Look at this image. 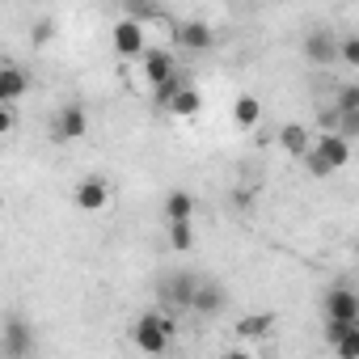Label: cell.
Wrapping results in <instances>:
<instances>
[{
    "label": "cell",
    "mask_w": 359,
    "mask_h": 359,
    "mask_svg": "<svg viewBox=\"0 0 359 359\" xmlns=\"http://www.w3.org/2000/svg\"><path fill=\"white\" fill-rule=\"evenodd\" d=\"M334 114H359V85H338V93H334Z\"/></svg>",
    "instance_id": "cell-20"
},
{
    "label": "cell",
    "mask_w": 359,
    "mask_h": 359,
    "mask_svg": "<svg viewBox=\"0 0 359 359\" xmlns=\"http://www.w3.org/2000/svg\"><path fill=\"white\" fill-rule=\"evenodd\" d=\"M195 195L191 191H169L165 195V224H182V220H191L195 216Z\"/></svg>",
    "instance_id": "cell-16"
},
{
    "label": "cell",
    "mask_w": 359,
    "mask_h": 359,
    "mask_svg": "<svg viewBox=\"0 0 359 359\" xmlns=\"http://www.w3.org/2000/svg\"><path fill=\"white\" fill-rule=\"evenodd\" d=\"M224 359H254V351L250 346H233V351H224Z\"/></svg>",
    "instance_id": "cell-29"
},
{
    "label": "cell",
    "mask_w": 359,
    "mask_h": 359,
    "mask_svg": "<svg viewBox=\"0 0 359 359\" xmlns=\"http://www.w3.org/2000/svg\"><path fill=\"white\" fill-rule=\"evenodd\" d=\"M233 123H237L241 131H254V127L262 123V102H258L254 93H241V97L233 102Z\"/></svg>",
    "instance_id": "cell-17"
},
{
    "label": "cell",
    "mask_w": 359,
    "mask_h": 359,
    "mask_svg": "<svg viewBox=\"0 0 359 359\" xmlns=\"http://www.w3.org/2000/svg\"><path fill=\"white\" fill-rule=\"evenodd\" d=\"M338 47H342V39H338V34H330V30H309V34H304V43H300L304 60H309V64H317V68L338 64Z\"/></svg>",
    "instance_id": "cell-6"
},
{
    "label": "cell",
    "mask_w": 359,
    "mask_h": 359,
    "mask_svg": "<svg viewBox=\"0 0 359 359\" xmlns=\"http://www.w3.org/2000/svg\"><path fill=\"white\" fill-rule=\"evenodd\" d=\"M338 64H346V68H359V34H342Z\"/></svg>",
    "instance_id": "cell-22"
},
{
    "label": "cell",
    "mask_w": 359,
    "mask_h": 359,
    "mask_svg": "<svg viewBox=\"0 0 359 359\" xmlns=\"http://www.w3.org/2000/svg\"><path fill=\"white\" fill-rule=\"evenodd\" d=\"M355 325H359V321H325V342H330V346H334V342H342Z\"/></svg>",
    "instance_id": "cell-26"
},
{
    "label": "cell",
    "mask_w": 359,
    "mask_h": 359,
    "mask_svg": "<svg viewBox=\"0 0 359 359\" xmlns=\"http://www.w3.org/2000/svg\"><path fill=\"white\" fill-rule=\"evenodd\" d=\"M275 313L271 309H258V313H245V317H237V338H245V342H254V338H266L271 330H275Z\"/></svg>",
    "instance_id": "cell-15"
},
{
    "label": "cell",
    "mask_w": 359,
    "mask_h": 359,
    "mask_svg": "<svg viewBox=\"0 0 359 359\" xmlns=\"http://www.w3.org/2000/svg\"><path fill=\"white\" fill-rule=\"evenodd\" d=\"M30 76H26V68H18V64H5L0 68V106H18L26 93H30Z\"/></svg>",
    "instance_id": "cell-9"
},
{
    "label": "cell",
    "mask_w": 359,
    "mask_h": 359,
    "mask_svg": "<svg viewBox=\"0 0 359 359\" xmlns=\"http://www.w3.org/2000/svg\"><path fill=\"white\" fill-rule=\"evenodd\" d=\"M313 148H317V156H321V161H325L334 173L351 165V144H346L338 131H325V135H317V144H313Z\"/></svg>",
    "instance_id": "cell-11"
},
{
    "label": "cell",
    "mask_w": 359,
    "mask_h": 359,
    "mask_svg": "<svg viewBox=\"0 0 359 359\" xmlns=\"http://www.w3.org/2000/svg\"><path fill=\"white\" fill-rule=\"evenodd\" d=\"M321 304H325V321H359V292L346 283H334L321 296Z\"/></svg>",
    "instance_id": "cell-7"
},
{
    "label": "cell",
    "mask_w": 359,
    "mask_h": 359,
    "mask_svg": "<svg viewBox=\"0 0 359 359\" xmlns=\"http://www.w3.org/2000/svg\"><path fill=\"white\" fill-rule=\"evenodd\" d=\"M34 346H39L34 325L22 313H9L5 317V359H34Z\"/></svg>",
    "instance_id": "cell-4"
},
{
    "label": "cell",
    "mask_w": 359,
    "mask_h": 359,
    "mask_svg": "<svg viewBox=\"0 0 359 359\" xmlns=\"http://www.w3.org/2000/svg\"><path fill=\"white\" fill-rule=\"evenodd\" d=\"M199 110H203V93H199L195 85H187L182 93H177V102L169 106V114H173V118H195Z\"/></svg>",
    "instance_id": "cell-18"
},
{
    "label": "cell",
    "mask_w": 359,
    "mask_h": 359,
    "mask_svg": "<svg viewBox=\"0 0 359 359\" xmlns=\"http://www.w3.org/2000/svg\"><path fill=\"white\" fill-rule=\"evenodd\" d=\"M72 203L81 212H106L110 208V182H106L102 173H85L81 182H76V191H72Z\"/></svg>",
    "instance_id": "cell-5"
},
{
    "label": "cell",
    "mask_w": 359,
    "mask_h": 359,
    "mask_svg": "<svg viewBox=\"0 0 359 359\" xmlns=\"http://www.w3.org/2000/svg\"><path fill=\"white\" fill-rule=\"evenodd\" d=\"M173 43L187 47V51H208V47L216 43V34H212L208 22H182V26L173 30Z\"/></svg>",
    "instance_id": "cell-13"
},
{
    "label": "cell",
    "mask_w": 359,
    "mask_h": 359,
    "mask_svg": "<svg viewBox=\"0 0 359 359\" xmlns=\"http://www.w3.org/2000/svg\"><path fill=\"white\" fill-rule=\"evenodd\" d=\"M334 131L351 144V140H359V114H334Z\"/></svg>",
    "instance_id": "cell-23"
},
{
    "label": "cell",
    "mask_w": 359,
    "mask_h": 359,
    "mask_svg": "<svg viewBox=\"0 0 359 359\" xmlns=\"http://www.w3.org/2000/svg\"><path fill=\"white\" fill-rule=\"evenodd\" d=\"M330 351H334L338 359H359V325H355V330H351V334H346L342 342H334Z\"/></svg>",
    "instance_id": "cell-24"
},
{
    "label": "cell",
    "mask_w": 359,
    "mask_h": 359,
    "mask_svg": "<svg viewBox=\"0 0 359 359\" xmlns=\"http://www.w3.org/2000/svg\"><path fill=\"white\" fill-rule=\"evenodd\" d=\"M275 140H279V148H283L287 156H296V161H304V156L313 152V140H309V131H304L300 123H283Z\"/></svg>",
    "instance_id": "cell-14"
},
{
    "label": "cell",
    "mask_w": 359,
    "mask_h": 359,
    "mask_svg": "<svg viewBox=\"0 0 359 359\" xmlns=\"http://www.w3.org/2000/svg\"><path fill=\"white\" fill-rule=\"evenodd\" d=\"M140 64H144V76H148V85H152V89L177 76V64H173V55H169L165 47H148V55H144Z\"/></svg>",
    "instance_id": "cell-10"
},
{
    "label": "cell",
    "mask_w": 359,
    "mask_h": 359,
    "mask_svg": "<svg viewBox=\"0 0 359 359\" xmlns=\"http://www.w3.org/2000/svg\"><path fill=\"white\" fill-rule=\"evenodd\" d=\"M199 283H203V279H195V275H187V271L165 275V279L156 283V300H161V309H165V313H191V309H195V292H199Z\"/></svg>",
    "instance_id": "cell-2"
},
{
    "label": "cell",
    "mask_w": 359,
    "mask_h": 359,
    "mask_svg": "<svg viewBox=\"0 0 359 359\" xmlns=\"http://www.w3.org/2000/svg\"><path fill=\"white\" fill-rule=\"evenodd\" d=\"M89 135V114L81 102H64L55 114H51V144H76Z\"/></svg>",
    "instance_id": "cell-3"
},
{
    "label": "cell",
    "mask_w": 359,
    "mask_h": 359,
    "mask_svg": "<svg viewBox=\"0 0 359 359\" xmlns=\"http://www.w3.org/2000/svg\"><path fill=\"white\" fill-rule=\"evenodd\" d=\"M182 89H187V81H182V76H173V81H165V85H156V89H152V102L169 110V106L177 102V93H182Z\"/></svg>",
    "instance_id": "cell-21"
},
{
    "label": "cell",
    "mask_w": 359,
    "mask_h": 359,
    "mask_svg": "<svg viewBox=\"0 0 359 359\" xmlns=\"http://www.w3.org/2000/svg\"><path fill=\"white\" fill-rule=\"evenodd\" d=\"M304 169H309V177H330V173H334V169H330V165H325V161L317 156V148H313V152L304 156Z\"/></svg>",
    "instance_id": "cell-27"
},
{
    "label": "cell",
    "mask_w": 359,
    "mask_h": 359,
    "mask_svg": "<svg viewBox=\"0 0 359 359\" xmlns=\"http://www.w3.org/2000/svg\"><path fill=\"white\" fill-rule=\"evenodd\" d=\"M224 304H229L224 283L203 279V283H199V292H195V309H191V313H199V317H220V313H224Z\"/></svg>",
    "instance_id": "cell-12"
},
{
    "label": "cell",
    "mask_w": 359,
    "mask_h": 359,
    "mask_svg": "<svg viewBox=\"0 0 359 359\" xmlns=\"http://www.w3.org/2000/svg\"><path fill=\"white\" fill-rule=\"evenodd\" d=\"M173 330H177L173 313H165V309H148V313L135 317V325H131V342H135V351H144L148 359H161V355L169 351V342H173Z\"/></svg>",
    "instance_id": "cell-1"
},
{
    "label": "cell",
    "mask_w": 359,
    "mask_h": 359,
    "mask_svg": "<svg viewBox=\"0 0 359 359\" xmlns=\"http://www.w3.org/2000/svg\"><path fill=\"white\" fill-rule=\"evenodd\" d=\"M13 123H18L13 106H0V131H13Z\"/></svg>",
    "instance_id": "cell-28"
},
{
    "label": "cell",
    "mask_w": 359,
    "mask_h": 359,
    "mask_svg": "<svg viewBox=\"0 0 359 359\" xmlns=\"http://www.w3.org/2000/svg\"><path fill=\"white\" fill-rule=\"evenodd\" d=\"M51 34H55V18H39V22L30 26V43H34V47L51 43Z\"/></svg>",
    "instance_id": "cell-25"
},
{
    "label": "cell",
    "mask_w": 359,
    "mask_h": 359,
    "mask_svg": "<svg viewBox=\"0 0 359 359\" xmlns=\"http://www.w3.org/2000/svg\"><path fill=\"white\" fill-rule=\"evenodd\" d=\"M114 51H118L123 60H144V55H148L144 26H140V22H131V18H123V22L114 26Z\"/></svg>",
    "instance_id": "cell-8"
},
{
    "label": "cell",
    "mask_w": 359,
    "mask_h": 359,
    "mask_svg": "<svg viewBox=\"0 0 359 359\" xmlns=\"http://www.w3.org/2000/svg\"><path fill=\"white\" fill-rule=\"evenodd\" d=\"M165 233H169V250H177V254H191V250H195V224H191V220L165 224Z\"/></svg>",
    "instance_id": "cell-19"
}]
</instances>
